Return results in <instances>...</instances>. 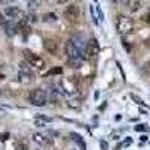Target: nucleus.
Instances as JSON below:
<instances>
[{"mask_svg": "<svg viewBox=\"0 0 150 150\" xmlns=\"http://www.w3.org/2000/svg\"><path fill=\"white\" fill-rule=\"evenodd\" d=\"M116 27H117V32L120 35H129L132 30H134V23L131 18L125 17V15H120L117 18V23H116Z\"/></svg>", "mask_w": 150, "mask_h": 150, "instance_id": "f257e3e1", "label": "nucleus"}, {"mask_svg": "<svg viewBox=\"0 0 150 150\" xmlns=\"http://www.w3.org/2000/svg\"><path fill=\"white\" fill-rule=\"evenodd\" d=\"M24 59H26V62H27L30 66H33V68H36V69H39V71H42V69L45 68L44 59L39 57L38 54H33L32 51H29V50H26V51H24Z\"/></svg>", "mask_w": 150, "mask_h": 150, "instance_id": "f03ea898", "label": "nucleus"}, {"mask_svg": "<svg viewBox=\"0 0 150 150\" xmlns=\"http://www.w3.org/2000/svg\"><path fill=\"white\" fill-rule=\"evenodd\" d=\"M30 102L36 107H44L47 104V93L42 89H35L30 92Z\"/></svg>", "mask_w": 150, "mask_h": 150, "instance_id": "7ed1b4c3", "label": "nucleus"}, {"mask_svg": "<svg viewBox=\"0 0 150 150\" xmlns=\"http://www.w3.org/2000/svg\"><path fill=\"white\" fill-rule=\"evenodd\" d=\"M99 44H98V41L95 39V38H92V39L87 42V45H86V48H84V57H87V59H93V57H96L98 54H99Z\"/></svg>", "mask_w": 150, "mask_h": 150, "instance_id": "20e7f679", "label": "nucleus"}, {"mask_svg": "<svg viewBox=\"0 0 150 150\" xmlns=\"http://www.w3.org/2000/svg\"><path fill=\"white\" fill-rule=\"evenodd\" d=\"M18 78H20V83H23V84H30V83H33L35 75H33V72L30 71L29 66H26L24 63H21V65H20Z\"/></svg>", "mask_w": 150, "mask_h": 150, "instance_id": "39448f33", "label": "nucleus"}, {"mask_svg": "<svg viewBox=\"0 0 150 150\" xmlns=\"http://www.w3.org/2000/svg\"><path fill=\"white\" fill-rule=\"evenodd\" d=\"M65 50H66V54L69 59H83L84 57V53L81 51V50L74 44L72 39H69L65 45Z\"/></svg>", "mask_w": 150, "mask_h": 150, "instance_id": "423d86ee", "label": "nucleus"}, {"mask_svg": "<svg viewBox=\"0 0 150 150\" xmlns=\"http://www.w3.org/2000/svg\"><path fill=\"white\" fill-rule=\"evenodd\" d=\"M5 15L8 18H11L12 21H21V20H24V12L20 8H17V6H8L5 9Z\"/></svg>", "mask_w": 150, "mask_h": 150, "instance_id": "0eeeda50", "label": "nucleus"}, {"mask_svg": "<svg viewBox=\"0 0 150 150\" xmlns=\"http://www.w3.org/2000/svg\"><path fill=\"white\" fill-rule=\"evenodd\" d=\"M33 141L38 143L39 146H51L53 144V138L50 135H45V134H35Z\"/></svg>", "mask_w": 150, "mask_h": 150, "instance_id": "6e6552de", "label": "nucleus"}, {"mask_svg": "<svg viewBox=\"0 0 150 150\" xmlns=\"http://www.w3.org/2000/svg\"><path fill=\"white\" fill-rule=\"evenodd\" d=\"M60 87H62V90H63L65 93H68V95H72V93L77 92V86H75L74 80H71V78L60 81Z\"/></svg>", "mask_w": 150, "mask_h": 150, "instance_id": "1a4fd4ad", "label": "nucleus"}, {"mask_svg": "<svg viewBox=\"0 0 150 150\" xmlns=\"http://www.w3.org/2000/svg\"><path fill=\"white\" fill-rule=\"evenodd\" d=\"M65 18L71 23H75L78 20V8L75 6V5H71L68 6V9L65 11Z\"/></svg>", "mask_w": 150, "mask_h": 150, "instance_id": "9d476101", "label": "nucleus"}, {"mask_svg": "<svg viewBox=\"0 0 150 150\" xmlns=\"http://www.w3.org/2000/svg\"><path fill=\"white\" fill-rule=\"evenodd\" d=\"M3 27H5L8 36H14V35L18 32V24H17L15 21H12V20H9V21L6 20V23L3 24Z\"/></svg>", "mask_w": 150, "mask_h": 150, "instance_id": "9b49d317", "label": "nucleus"}, {"mask_svg": "<svg viewBox=\"0 0 150 150\" xmlns=\"http://www.w3.org/2000/svg\"><path fill=\"white\" fill-rule=\"evenodd\" d=\"M44 47H45V50L50 54H56L57 53V44L53 39H45L44 41Z\"/></svg>", "mask_w": 150, "mask_h": 150, "instance_id": "f8f14e48", "label": "nucleus"}, {"mask_svg": "<svg viewBox=\"0 0 150 150\" xmlns=\"http://www.w3.org/2000/svg\"><path fill=\"white\" fill-rule=\"evenodd\" d=\"M50 122H51V119H50V117H45V116H38V117L35 119L36 126H41V128L47 126V125H48Z\"/></svg>", "mask_w": 150, "mask_h": 150, "instance_id": "ddd939ff", "label": "nucleus"}, {"mask_svg": "<svg viewBox=\"0 0 150 150\" xmlns=\"http://www.w3.org/2000/svg\"><path fill=\"white\" fill-rule=\"evenodd\" d=\"M128 8L132 12H137L141 8V0H128Z\"/></svg>", "mask_w": 150, "mask_h": 150, "instance_id": "4468645a", "label": "nucleus"}, {"mask_svg": "<svg viewBox=\"0 0 150 150\" xmlns=\"http://www.w3.org/2000/svg\"><path fill=\"white\" fill-rule=\"evenodd\" d=\"M71 137H72V140L78 144V147H80L81 150H86V143L83 141V138H81V137H80L78 134H74V132H72V134H71Z\"/></svg>", "mask_w": 150, "mask_h": 150, "instance_id": "2eb2a0df", "label": "nucleus"}, {"mask_svg": "<svg viewBox=\"0 0 150 150\" xmlns=\"http://www.w3.org/2000/svg\"><path fill=\"white\" fill-rule=\"evenodd\" d=\"M62 72H63V68H62V66H56L53 69H50L48 75H62Z\"/></svg>", "mask_w": 150, "mask_h": 150, "instance_id": "dca6fc26", "label": "nucleus"}, {"mask_svg": "<svg viewBox=\"0 0 150 150\" xmlns=\"http://www.w3.org/2000/svg\"><path fill=\"white\" fill-rule=\"evenodd\" d=\"M69 65H71V68H80L81 59H69Z\"/></svg>", "mask_w": 150, "mask_h": 150, "instance_id": "f3484780", "label": "nucleus"}, {"mask_svg": "<svg viewBox=\"0 0 150 150\" xmlns=\"http://www.w3.org/2000/svg\"><path fill=\"white\" fill-rule=\"evenodd\" d=\"M56 20H57V18H56L54 14H45V15H44V21H45V23H50V21L54 23Z\"/></svg>", "mask_w": 150, "mask_h": 150, "instance_id": "a211bd4d", "label": "nucleus"}, {"mask_svg": "<svg viewBox=\"0 0 150 150\" xmlns=\"http://www.w3.org/2000/svg\"><path fill=\"white\" fill-rule=\"evenodd\" d=\"M135 131H137V132H147L149 128H147V125H137Z\"/></svg>", "mask_w": 150, "mask_h": 150, "instance_id": "6ab92c4d", "label": "nucleus"}, {"mask_svg": "<svg viewBox=\"0 0 150 150\" xmlns=\"http://www.w3.org/2000/svg\"><path fill=\"white\" fill-rule=\"evenodd\" d=\"M24 21H26L27 24H32V23H35V21H36V17H35L33 14H29L26 18H24Z\"/></svg>", "mask_w": 150, "mask_h": 150, "instance_id": "aec40b11", "label": "nucleus"}, {"mask_svg": "<svg viewBox=\"0 0 150 150\" xmlns=\"http://www.w3.org/2000/svg\"><path fill=\"white\" fill-rule=\"evenodd\" d=\"M38 3H39V0H27V5L30 9H35L38 6Z\"/></svg>", "mask_w": 150, "mask_h": 150, "instance_id": "412c9836", "label": "nucleus"}, {"mask_svg": "<svg viewBox=\"0 0 150 150\" xmlns=\"http://www.w3.org/2000/svg\"><path fill=\"white\" fill-rule=\"evenodd\" d=\"M131 98H132V99H134V101H135L137 104H138V105H146V104L143 102V99H140L137 95H134V93H132V95H131Z\"/></svg>", "mask_w": 150, "mask_h": 150, "instance_id": "4be33fe9", "label": "nucleus"}, {"mask_svg": "<svg viewBox=\"0 0 150 150\" xmlns=\"http://www.w3.org/2000/svg\"><path fill=\"white\" fill-rule=\"evenodd\" d=\"M9 138V134L8 132H5V134H0V141H6Z\"/></svg>", "mask_w": 150, "mask_h": 150, "instance_id": "5701e85b", "label": "nucleus"}, {"mask_svg": "<svg viewBox=\"0 0 150 150\" xmlns=\"http://www.w3.org/2000/svg\"><path fill=\"white\" fill-rule=\"evenodd\" d=\"M96 11H98V17H99V20H102V18H104V14H102L101 8H99V6H96Z\"/></svg>", "mask_w": 150, "mask_h": 150, "instance_id": "b1692460", "label": "nucleus"}, {"mask_svg": "<svg viewBox=\"0 0 150 150\" xmlns=\"http://www.w3.org/2000/svg\"><path fill=\"white\" fill-rule=\"evenodd\" d=\"M131 143H132V140H131V138H128V140H125V143H123L122 146H125V147H126V146H129Z\"/></svg>", "mask_w": 150, "mask_h": 150, "instance_id": "393cba45", "label": "nucleus"}, {"mask_svg": "<svg viewBox=\"0 0 150 150\" xmlns=\"http://www.w3.org/2000/svg\"><path fill=\"white\" fill-rule=\"evenodd\" d=\"M6 23V20H5V17L2 15V14H0V24H2V26H3V24Z\"/></svg>", "mask_w": 150, "mask_h": 150, "instance_id": "a878e982", "label": "nucleus"}, {"mask_svg": "<svg viewBox=\"0 0 150 150\" xmlns=\"http://www.w3.org/2000/svg\"><path fill=\"white\" fill-rule=\"evenodd\" d=\"M101 147H102L104 150H107V149H108V146H107V143H105V141H101Z\"/></svg>", "mask_w": 150, "mask_h": 150, "instance_id": "bb28decb", "label": "nucleus"}, {"mask_svg": "<svg viewBox=\"0 0 150 150\" xmlns=\"http://www.w3.org/2000/svg\"><path fill=\"white\" fill-rule=\"evenodd\" d=\"M144 20L147 21V24H150V15H146V17H144Z\"/></svg>", "mask_w": 150, "mask_h": 150, "instance_id": "cd10ccee", "label": "nucleus"}, {"mask_svg": "<svg viewBox=\"0 0 150 150\" xmlns=\"http://www.w3.org/2000/svg\"><path fill=\"white\" fill-rule=\"evenodd\" d=\"M56 2H57V3H66L68 0H56Z\"/></svg>", "mask_w": 150, "mask_h": 150, "instance_id": "c85d7f7f", "label": "nucleus"}, {"mask_svg": "<svg viewBox=\"0 0 150 150\" xmlns=\"http://www.w3.org/2000/svg\"><path fill=\"white\" fill-rule=\"evenodd\" d=\"M0 2H2V3H11L12 0H0Z\"/></svg>", "mask_w": 150, "mask_h": 150, "instance_id": "c756f323", "label": "nucleus"}, {"mask_svg": "<svg viewBox=\"0 0 150 150\" xmlns=\"http://www.w3.org/2000/svg\"><path fill=\"white\" fill-rule=\"evenodd\" d=\"M18 150H26V149H23V147H20V149H18Z\"/></svg>", "mask_w": 150, "mask_h": 150, "instance_id": "7c9ffc66", "label": "nucleus"}, {"mask_svg": "<svg viewBox=\"0 0 150 150\" xmlns=\"http://www.w3.org/2000/svg\"><path fill=\"white\" fill-rule=\"evenodd\" d=\"M147 15H150V9H149V12H147Z\"/></svg>", "mask_w": 150, "mask_h": 150, "instance_id": "2f4dec72", "label": "nucleus"}, {"mask_svg": "<svg viewBox=\"0 0 150 150\" xmlns=\"http://www.w3.org/2000/svg\"><path fill=\"white\" fill-rule=\"evenodd\" d=\"M114 2H117V0H114Z\"/></svg>", "mask_w": 150, "mask_h": 150, "instance_id": "473e14b6", "label": "nucleus"}, {"mask_svg": "<svg viewBox=\"0 0 150 150\" xmlns=\"http://www.w3.org/2000/svg\"><path fill=\"white\" fill-rule=\"evenodd\" d=\"M0 95H2V92H0Z\"/></svg>", "mask_w": 150, "mask_h": 150, "instance_id": "72a5a7b5", "label": "nucleus"}]
</instances>
